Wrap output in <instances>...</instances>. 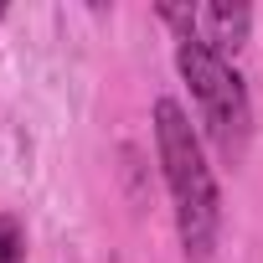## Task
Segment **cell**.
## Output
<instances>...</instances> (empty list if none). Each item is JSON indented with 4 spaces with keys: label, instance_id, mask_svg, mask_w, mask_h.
Segmentation results:
<instances>
[{
    "label": "cell",
    "instance_id": "obj_1",
    "mask_svg": "<svg viewBox=\"0 0 263 263\" xmlns=\"http://www.w3.org/2000/svg\"><path fill=\"white\" fill-rule=\"evenodd\" d=\"M155 155H160V176L176 206L186 263H212L217 232H222V191L206 165V145L196 135V124L176 98H155Z\"/></svg>",
    "mask_w": 263,
    "mask_h": 263
},
{
    "label": "cell",
    "instance_id": "obj_2",
    "mask_svg": "<svg viewBox=\"0 0 263 263\" xmlns=\"http://www.w3.org/2000/svg\"><path fill=\"white\" fill-rule=\"evenodd\" d=\"M176 67L196 98V114H201V129L212 135V145L222 150V160H242L248 150V129H253V103H248V88L237 78V67L227 57H217L196 31L191 36H176Z\"/></svg>",
    "mask_w": 263,
    "mask_h": 263
},
{
    "label": "cell",
    "instance_id": "obj_3",
    "mask_svg": "<svg viewBox=\"0 0 263 263\" xmlns=\"http://www.w3.org/2000/svg\"><path fill=\"white\" fill-rule=\"evenodd\" d=\"M248 26H253V11H248V6H232V0H217V6H201V11H196V36H201L217 57H227V62L242 52Z\"/></svg>",
    "mask_w": 263,
    "mask_h": 263
},
{
    "label": "cell",
    "instance_id": "obj_4",
    "mask_svg": "<svg viewBox=\"0 0 263 263\" xmlns=\"http://www.w3.org/2000/svg\"><path fill=\"white\" fill-rule=\"evenodd\" d=\"M0 263H26V227L11 212H0Z\"/></svg>",
    "mask_w": 263,
    "mask_h": 263
}]
</instances>
